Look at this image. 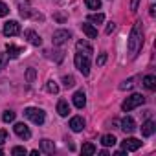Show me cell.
Here are the masks:
<instances>
[{
    "label": "cell",
    "mask_w": 156,
    "mask_h": 156,
    "mask_svg": "<svg viewBox=\"0 0 156 156\" xmlns=\"http://www.w3.org/2000/svg\"><path fill=\"white\" fill-rule=\"evenodd\" d=\"M20 53H24V48H20V46H15V44H8V46H6V55H8V57H11V59H17Z\"/></svg>",
    "instance_id": "15"
},
{
    "label": "cell",
    "mask_w": 156,
    "mask_h": 156,
    "mask_svg": "<svg viewBox=\"0 0 156 156\" xmlns=\"http://www.w3.org/2000/svg\"><path fill=\"white\" fill-rule=\"evenodd\" d=\"M114 28H116V24H114V22H108V24H107V30H105V33H107V35H110V33L114 31Z\"/></svg>",
    "instance_id": "33"
},
{
    "label": "cell",
    "mask_w": 156,
    "mask_h": 156,
    "mask_svg": "<svg viewBox=\"0 0 156 156\" xmlns=\"http://www.w3.org/2000/svg\"><path fill=\"white\" fill-rule=\"evenodd\" d=\"M121 145H123V151L134 152V151H138V149L141 147V141H140L138 138H125V140L121 141Z\"/></svg>",
    "instance_id": "8"
},
{
    "label": "cell",
    "mask_w": 156,
    "mask_h": 156,
    "mask_svg": "<svg viewBox=\"0 0 156 156\" xmlns=\"http://www.w3.org/2000/svg\"><path fill=\"white\" fill-rule=\"evenodd\" d=\"M143 87L147 88V90H156V77L154 75H145L143 77Z\"/></svg>",
    "instance_id": "18"
},
{
    "label": "cell",
    "mask_w": 156,
    "mask_h": 156,
    "mask_svg": "<svg viewBox=\"0 0 156 156\" xmlns=\"http://www.w3.org/2000/svg\"><path fill=\"white\" fill-rule=\"evenodd\" d=\"M101 143H103L105 147H114V145L118 143V140H116L114 134H105V136H101Z\"/></svg>",
    "instance_id": "20"
},
{
    "label": "cell",
    "mask_w": 156,
    "mask_h": 156,
    "mask_svg": "<svg viewBox=\"0 0 156 156\" xmlns=\"http://www.w3.org/2000/svg\"><path fill=\"white\" fill-rule=\"evenodd\" d=\"M140 6V0H130V11H138Z\"/></svg>",
    "instance_id": "34"
},
{
    "label": "cell",
    "mask_w": 156,
    "mask_h": 156,
    "mask_svg": "<svg viewBox=\"0 0 156 156\" xmlns=\"http://www.w3.org/2000/svg\"><path fill=\"white\" fill-rule=\"evenodd\" d=\"M143 103H145V98H143L141 94H132V96H129V98L121 103V110H123V112H130V110L141 107Z\"/></svg>",
    "instance_id": "3"
},
{
    "label": "cell",
    "mask_w": 156,
    "mask_h": 156,
    "mask_svg": "<svg viewBox=\"0 0 156 156\" xmlns=\"http://www.w3.org/2000/svg\"><path fill=\"white\" fill-rule=\"evenodd\" d=\"M17 6H19V13H20L22 19H30V17H31L30 0H17Z\"/></svg>",
    "instance_id": "9"
},
{
    "label": "cell",
    "mask_w": 156,
    "mask_h": 156,
    "mask_svg": "<svg viewBox=\"0 0 156 156\" xmlns=\"http://www.w3.org/2000/svg\"><path fill=\"white\" fill-rule=\"evenodd\" d=\"M24 116H26L28 119H31L35 125H42L44 119H46L44 110H42V108H35V107H28V108L24 110Z\"/></svg>",
    "instance_id": "4"
},
{
    "label": "cell",
    "mask_w": 156,
    "mask_h": 156,
    "mask_svg": "<svg viewBox=\"0 0 156 156\" xmlns=\"http://www.w3.org/2000/svg\"><path fill=\"white\" fill-rule=\"evenodd\" d=\"M85 6L88 9H99L101 8V0H85Z\"/></svg>",
    "instance_id": "25"
},
{
    "label": "cell",
    "mask_w": 156,
    "mask_h": 156,
    "mask_svg": "<svg viewBox=\"0 0 156 156\" xmlns=\"http://www.w3.org/2000/svg\"><path fill=\"white\" fill-rule=\"evenodd\" d=\"M8 15H9V8L0 0V17H8Z\"/></svg>",
    "instance_id": "29"
},
{
    "label": "cell",
    "mask_w": 156,
    "mask_h": 156,
    "mask_svg": "<svg viewBox=\"0 0 156 156\" xmlns=\"http://www.w3.org/2000/svg\"><path fill=\"white\" fill-rule=\"evenodd\" d=\"M96 62H98V66H103V64H105V62H107V53H105V51H101V53H99V57H98V61H96Z\"/></svg>",
    "instance_id": "30"
},
{
    "label": "cell",
    "mask_w": 156,
    "mask_h": 156,
    "mask_svg": "<svg viewBox=\"0 0 156 156\" xmlns=\"http://www.w3.org/2000/svg\"><path fill=\"white\" fill-rule=\"evenodd\" d=\"M46 90H48L50 94H57V92H59V85H57L53 79H50V81L46 83Z\"/></svg>",
    "instance_id": "24"
},
{
    "label": "cell",
    "mask_w": 156,
    "mask_h": 156,
    "mask_svg": "<svg viewBox=\"0 0 156 156\" xmlns=\"http://www.w3.org/2000/svg\"><path fill=\"white\" fill-rule=\"evenodd\" d=\"M26 75H28V81H30V83H33V81H35V68H30Z\"/></svg>",
    "instance_id": "31"
},
{
    "label": "cell",
    "mask_w": 156,
    "mask_h": 156,
    "mask_svg": "<svg viewBox=\"0 0 156 156\" xmlns=\"http://www.w3.org/2000/svg\"><path fill=\"white\" fill-rule=\"evenodd\" d=\"M57 112H59V116H68L70 114V105H68V101H64V99H61L59 103H57Z\"/></svg>",
    "instance_id": "19"
},
{
    "label": "cell",
    "mask_w": 156,
    "mask_h": 156,
    "mask_svg": "<svg viewBox=\"0 0 156 156\" xmlns=\"http://www.w3.org/2000/svg\"><path fill=\"white\" fill-rule=\"evenodd\" d=\"M141 46H143V28H141V20H136L132 30H130L129 42H127V50H129L130 59H136V55L140 53Z\"/></svg>",
    "instance_id": "1"
},
{
    "label": "cell",
    "mask_w": 156,
    "mask_h": 156,
    "mask_svg": "<svg viewBox=\"0 0 156 156\" xmlns=\"http://www.w3.org/2000/svg\"><path fill=\"white\" fill-rule=\"evenodd\" d=\"M132 87H134V79H132V77H130V79H127V81H123V83L119 85L121 90H130Z\"/></svg>",
    "instance_id": "27"
},
{
    "label": "cell",
    "mask_w": 156,
    "mask_h": 156,
    "mask_svg": "<svg viewBox=\"0 0 156 156\" xmlns=\"http://www.w3.org/2000/svg\"><path fill=\"white\" fill-rule=\"evenodd\" d=\"M2 121H4V123H11V121H15V112H13V110H6V112L2 114Z\"/></svg>",
    "instance_id": "26"
},
{
    "label": "cell",
    "mask_w": 156,
    "mask_h": 156,
    "mask_svg": "<svg viewBox=\"0 0 156 156\" xmlns=\"http://www.w3.org/2000/svg\"><path fill=\"white\" fill-rule=\"evenodd\" d=\"M6 140H8V132L6 130H0V145H2Z\"/></svg>",
    "instance_id": "35"
},
{
    "label": "cell",
    "mask_w": 156,
    "mask_h": 156,
    "mask_svg": "<svg viewBox=\"0 0 156 156\" xmlns=\"http://www.w3.org/2000/svg\"><path fill=\"white\" fill-rule=\"evenodd\" d=\"M81 30H83V33H85L88 39H96V37H98V30H96L92 24H88V22L81 24Z\"/></svg>",
    "instance_id": "16"
},
{
    "label": "cell",
    "mask_w": 156,
    "mask_h": 156,
    "mask_svg": "<svg viewBox=\"0 0 156 156\" xmlns=\"http://www.w3.org/2000/svg\"><path fill=\"white\" fill-rule=\"evenodd\" d=\"M121 129H123L127 134H132V132L136 130V121H134L130 116H125V118L121 119Z\"/></svg>",
    "instance_id": "12"
},
{
    "label": "cell",
    "mask_w": 156,
    "mask_h": 156,
    "mask_svg": "<svg viewBox=\"0 0 156 156\" xmlns=\"http://www.w3.org/2000/svg\"><path fill=\"white\" fill-rule=\"evenodd\" d=\"M90 59H92V55L90 53H83V51H77L75 57H73L75 68L79 70L83 75H88L90 73Z\"/></svg>",
    "instance_id": "2"
},
{
    "label": "cell",
    "mask_w": 156,
    "mask_h": 156,
    "mask_svg": "<svg viewBox=\"0 0 156 156\" xmlns=\"http://www.w3.org/2000/svg\"><path fill=\"white\" fill-rule=\"evenodd\" d=\"M72 101H73V105H75V108H83V107L87 105V94H85L83 90H77V92L73 94V98H72Z\"/></svg>",
    "instance_id": "11"
},
{
    "label": "cell",
    "mask_w": 156,
    "mask_h": 156,
    "mask_svg": "<svg viewBox=\"0 0 156 156\" xmlns=\"http://www.w3.org/2000/svg\"><path fill=\"white\" fill-rule=\"evenodd\" d=\"M41 149H42L46 154H53V152H55V143H53L51 140L44 138V140H41Z\"/></svg>",
    "instance_id": "17"
},
{
    "label": "cell",
    "mask_w": 156,
    "mask_h": 156,
    "mask_svg": "<svg viewBox=\"0 0 156 156\" xmlns=\"http://www.w3.org/2000/svg\"><path fill=\"white\" fill-rule=\"evenodd\" d=\"M8 59H9V57H8L6 53H0V68H4V64L8 62Z\"/></svg>",
    "instance_id": "32"
},
{
    "label": "cell",
    "mask_w": 156,
    "mask_h": 156,
    "mask_svg": "<svg viewBox=\"0 0 156 156\" xmlns=\"http://www.w3.org/2000/svg\"><path fill=\"white\" fill-rule=\"evenodd\" d=\"M81 152H83V154H96L98 149H96L94 143H85V145L81 147Z\"/></svg>",
    "instance_id": "22"
},
{
    "label": "cell",
    "mask_w": 156,
    "mask_h": 156,
    "mask_svg": "<svg viewBox=\"0 0 156 156\" xmlns=\"http://www.w3.org/2000/svg\"><path fill=\"white\" fill-rule=\"evenodd\" d=\"M105 20V15L103 13H90L87 17V22H94V24H101Z\"/></svg>",
    "instance_id": "21"
},
{
    "label": "cell",
    "mask_w": 156,
    "mask_h": 156,
    "mask_svg": "<svg viewBox=\"0 0 156 156\" xmlns=\"http://www.w3.org/2000/svg\"><path fill=\"white\" fill-rule=\"evenodd\" d=\"M30 154H31V156H39V151H37V149H33V151H31Z\"/></svg>",
    "instance_id": "36"
},
{
    "label": "cell",
    "mask_w": 156,
    "mask_h": 156,
    "mask_svg": "<svg viewBox=\"0 0 156 156\" xmlns=\"http://www.w3.org/2000/svg\"><path fill=\"white\" fill-rule=\"evenodd\" d=\"M62 85H64V88H73L75 87V79L72 75H64L62 77Z\"/></svg>",
    "instance_id": "23"
},
{
    "label": "cell",
    "mask_w": 156,
    "mask_h": 156,
    "mask_svg": "<svg viewBox=\"0 0 156 156\" xmlns=\"http://www.w3.org/2000/svg\"><path fill=\"white\" fill-rule=\"evenodd\" d=\"M0 154H4V151H2V149H0Z\"/></svg>",
    "instance_id": "37"
},
{
    "label": "cell",
    "mask_w": 156,
    "mask_h": 156,
    "mask_svg": "<svg viewBox=\"0 0 156 156\" xmlns=\"http://www.w3.org/2000/svg\"><path fill=\"white\" fill-rule=\"evenodd\" d=\"M24 37H26L28 42H31L33 46H41V44H42V39H41L33 30H26V31H24Z\"/></svg>",
    "instance_id": "14"
},
{
    "label": "cell",
    "mask_w": 156,
    "mask_h": 156,
    "mask_svg": "<svg viewBox=\"0 0 156 156\" xmlns=\"http://www.w3.org/2000/svg\"><path fill=\"white\" fill-rule=\"evenodd\" d=\"M11 154H13V156H19V154L24 156V154H28V151H26L24 147H13V149H11Z\"/></svg>",
    "instance_id": "28"
},
{
    "label": "cell",
    "mask_w": 156,
    "mask_h": 156,
    "mask_svg": "<svg viewBox=\"0 0 156 156\" xmlns=\"http://www.w3.org/2000/svg\"><path fill=\"white\" fill-rule=\"evenodd\" d=\"M13 130H15V134L20 140H30L31 138V130H30V127L26 123H15L13 125Z\"/></svg>",
    "instance_id": "7"
},
{
    "label": "cell",
    "mask_w": 156,
    "mask_h": 156,
    "mask_svg": "<svg viewBox=\"0 0 156 156\" xmlns=\"http://www.w3.org/2000/svg\"><path fill=\"white\" fill-rule=\"evenodd\" d=\"M4 35L6 37H15V35H19L20 33V24L17 22V20H8L6 24H4Z\"/></svg>",
    "instance_id": "6"
},
{
    "label": "cell",
    "mask_w": 156,
    "mask_h": 156,
    "mask_svg": "<svg viewBox=\"0 0 156 156\" xmlns=\"http://www.w3.org/2000/svg\"><path fill=\"white\" fill-rule=\"evenodd\" d=\"M70 129H72L73 132H81V130L85 129V119H83L81 116H73V118L70 119Z\"/></svg>",
    "instance_id": "13"
},
{
    "label": "cell",
    "mask_w": 156,
    "mask_h": 156,
    "mask_svg": "<svg viewBox=\"0 0 156 156\" xmlns=\"http://www.w3.org/2000/svg\"><path fill=\"white\" fill-rule=\"evenodd\" d=\"M72 39V33L68 31V30H57L55 33H53V39H51V42L55 44V46H62L64 42H68Z\"/></svg>",
    "instance_id": "5"
},
{
    "label": "cell",
    "mask_w": 156,
    "mask_h": 156,
    "mask_svg": "<svg viewBox=\"0 0 156 156\" xmlns=\"http://www.w3.org/2000/svg\"><path fill=\"white\" fill-rule=\"evenodd\" d=\"M154 132H156V123H154L152 119H147V121L141 125V136H143V138H151Z\"/></svg>",
    "instance_id": "10"
}]
</instances>
